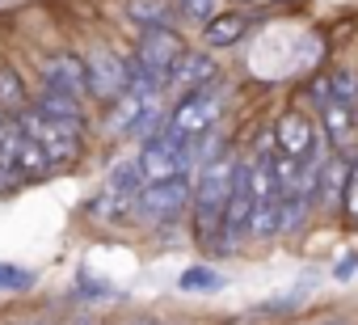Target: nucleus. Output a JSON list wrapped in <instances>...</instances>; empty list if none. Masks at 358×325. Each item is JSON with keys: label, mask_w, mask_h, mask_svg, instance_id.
Instances as JSON below:
<instances>
[{"label": "nucleus", "mask_w": 358, "mask_h": 325, "mask_svg": "<svg viewBox=\"0 0 358 325\" xmlns=\"http://www.w3.org/2000/svg\"><path fill=\"white\" fill-rule=\"evenodd\" d=\"M324 144V131H316V123L299 110H282L278 123H274V148L282 156H295V160H308L316 156V148Z\"/></svg>", "instance_id": "8"}, {"label": "nucleus", "mask_w": 358, "mask_h": 325, "mask_svg": "<svg viewBox=\"0 0 358 325\" xmlns=\"http://www.w3.org/2000/svg\"><path fill=\"white\" fill-rule=\"evenodd\" d=\"M38 76H43V89H59V93H72V97H89V68L72 51L43 55L38 60Z\"/></svg>", "instance_id": "9"}, {"label": "nucleus", "mask_w": 358, "mask_h": 325, "mask_svg": "<svg viewBox=\"0 0 358 325\" xmlns=\"http://www.w3.org/2000/svg\"><path fill=\"white\" fill-rule=\"evenodd\" d=\"M220 110H224V93L220 85L211 89H199V93H182L173 106H169V123L164 131L186 139V144H199L203 135H211L220 127Z\"/></svg>", "instance_id": "2"}, {"label": "nucleus", "mask_w": 358, "mask_h": 325, "mask_svg": "<svg viewBox=\"0 0 358 325\" xmlns=\"http://www.w3.org/2000/svg\"><path fill=\"white\" fill-rule=\"evenodd\" d=\"M38 283V275L34 270H26V266H17V262H0V291H30Z\"/></svg>", "instance_id": "19"}, {"label": "nucleus", "mask_w": 358, "mask_h": 325, "mask_svg": "<svg viewBox=\"0 0 358 325\" xmlns=\"http://www.w3.org/2000/svg\"><path fill=\"white\" fill-rule=\"evenodd\" d=\"M156 102H164V93H135V89H127V93L106 110V131H110V135H122V139H135V127L148 118V110H152Z\"/></svg>", "instance_id": "12"}, {"label": "nucleus", "mask_w": 358, "mask_h": 325, "mask_svg": "<svg viewBox=\"0 0 358 325\" xmlns=\"http://www.w3.org/2000/svg\"><path fill=\"white\" fill-rule=\"evenodd\" d=\"M228 287V275L215 270L211 262H190L182 275H177V291H186V296H215Z\"/></svg>", "instance_id": "15"}, {"label": "nucleus", "mask_w": 358, "mask_h": 325, "mask_svg": "<svg viewBox=\"0 0 358 325\" xmlns=\"http://www.w3.org/2000/svg\"><path fill=\"white\" fill-rule=\"evenodd\" d=\"M22 182H26L22 174H13V170H5V165H0V195H13Z\"/></svg>", "instance_id": "24"}, {"label": "nucleus", "mask_w": 358, "mask_h": 325, "mask_svg": "<svg viewBox=\"0 0 358 325\" xmlns=\"http://www.w3.org/2000/svg\"><path fill=\"white\" fill-rule=\"evenodd\" d=\"M85 68H89V97L93 102L114 106L127 93V55H114L106 47H93L85 55Z\"/></svg>", "instance_id": "6"}, {"label": "nucleus", "mask_w": 358, "mask_h": 325, "mask_svg": "<svg viewBox=\"0 0 358 325\" xmlns=\"http://www.w3.org/2000/svg\"><path fill=\"white\" fill-rule=\"evenodd\" d=\"M329 93H333L337 102H345V106L358 110V72H354V68H337V72L329 76Z\"/></svg>", "instance_id": "20"}, {"label": "nucleus", "mask_w": 358, "mask_h": 325, "mask_svg": "<svg viewBox=\"0 0 358 325\" xmlns=\"http://www.w3.org/2000/svg\"><path fill=\"white\" fill-rule=\"evenodd\" d=\"M34 325H51V321H34Z\"/></svg>", "instance_id": "26"}, {"label": "nucleus", "mask_w": 358, "mask_h": 325, "mask_svg": "<svg viewBox=\"0 0 358 325\" xmlns=\"http://www.w3.org/2000/svg\"><path fill=\"white\" fill-rule=\"evenodd\" d=\"M127 18L139 26V30H160V26H173V9L164 0H127Z\"/></svg>", "instance_id": "17"}, {"label": "nucleus", "mask_w": 358, "mask_h": 325, "mask_svg": "<svg viewBox=\"0 0 358 325\" xmlns=\"http://www.w3.org/2000/svg\"><path fill=\"white\" fill-rule=\"evenodd\" d=\"M354 270H358V245H354V249H345V258L333 266V279H337V283H350V275H354Z\"/></svg>", "instance_id": "23"}, {"label": "nucleus", "mask_w": 358, "mask_h": 325, "mask_svg": "<svg viewBox=\"0 0 358 325\" xmlns=\"http://www.w3.org/2000/svg\"><path fill=\"white\" fill-rule=\"evenodd\" d=\"M341 216L358 228V148L350 152V182H345V203H341Z\"/></svg>", "instance_id": "21"}, {"label": "nucleus", "mask_w": 358, "mask_h": 325, "mask_svg": "<svg viewBox=\"0 0 358 325\" xmlns=\"http://www.w3.org/2000/svg\"><path fill=\"white\" fill-rule=\"evenodd\" d=\"M220 85V64L211 51H186L177 60V68L169 72V93H199V89H211Z\"/></svg>", "instance_id": "10"}, {"label": "nucleus", "mask_w": 358, "mask_h": 325, "mask_svg": "<svg viewBox=\"0 0 358 325\" xmlns=\"http://www.w3.org/2000/svg\"><path fill=\"white\" fill-rule=\"evenodd\" d=\"M30 106L38 110V114H47L51 123H59V127H68V131H76V135H85L89 131V118H85V97H72V93H59V89H34V97H30Z\"/></svg>", "instance_id": "11"}, {"label": "nucleus", "mask_w": 358, "mask_h": 325, "mask_svg": "<svg viewBox=\"0 0 358 325\" xmlns=\"http://www.w3.org/2000/svg\"><path fill=\"white\" fill-rule=\"evenodd\" d=\"M245 34H249V18H245V13H215V18L203 26V43H207L211 51H228V47H236Z\"/></svg>", "instance_id": "14"}, {"label": "nucleus", "mask_w": 358, "mask_h": 325, "mask_svg": "<svg viewBox=\"0 0 358 325\" xmlns=\"http://www.w3.org/2000/svg\"><path fill=\"white\" fill-rule=\"evenodd\" d=\"M30 89H26V81H22V72L17 68H0V110L5 114H17V110H26L30 106Z\"/></svg>", "instance_id": "18"}, {"label": "nucleus", "mask_w": 358, "mask_h": 325, "mask_svg": "<svg viewBox=\"0 0 358 325\" xmlns=\"http://www.w3.org/2000/svg\"><path fill=\"white\" fill-rule=\"evenodd\" d=\"M122 325H164L160 317H131V321H122Z\"/></svg>", "instance_id": "25"}, {"label": "nucleus", "mask_w": 358, "mask_h": 325, "mask_svg": "<svg viewBox=\"0 0 358 325\" xmlns=\"http://www.w3.org/2000/svg\"><path fill=\"white\" fill-rule=\"evenodd\" d=\"M312 102L320 106V131H324L329 148L350 156V152L358 148V110L345 106V102H337V97L329 93V76L312 85Z\"/></svg>", "instance_id": "5"}, {"label": "nucleus", "mask_w": 358, "mask_h": 325, "mask_svg": "<svg viewBox=\"0 0 358 325\" xmlns=\"http://www.w3.org/2000/svg\"><path fill=\"white\" fill-rule=\"evenodd\" d=\"M345 182H350V156L345 152H329L324 165H320V178H316V207L337 216L341 203H345Z\"/></svg>", "instance_id": "13"}, {"label": "nucleus", "mask_w": 358, "mask_h": 325, "mask_svg": "<svg viewBox=\"0 0 358 325\" xmlns=\"http://www.w3.org/2000/svg\"><path fill=\"white\" fill-rule=\"evenodd\" d=\"M177 13L190 18V22H199V26H207L220 13V0H177Z\"/></svg>", "instance_id": "22"}, {"label": "nucleus", "mask_w": 358, "mask_h": 325, "mask_svg": "<svg viewBox=\"0 0 358 325\" xmlns=\"http://www.w3.org/2000/svg\"><path fill=\"white\" fill-rule=\"evenodd\" d=\"M190 203H194V174L169 178V182H152L135 199V220L131 224H148V228L177 224V220L190 212Z\"/></svg>", "instance_id": "3"}, {"label": "nucleus", "mask_w": 358, "mask_h": 325, "mask_svg": "<svg viewBox=\"0 0 358 325\" xmlns=\"http://www.w3.org/2000/svg\"><path fill=\"white\" fill-rule=\"evenodd\" d=\"M236 170H241V152H232L228 144L203 160L194 170V203H190V228L203 254H232L228 237H224V220H228V203H232V186H236Z\"/></svg>", "instance_id": "1"}, {"label": "nucleus", "mask_w": 358, "mask_h": 325, "mask_svg": "<svg viewBox=\"0 0 358 325\" xmlns=\"http://www.w3.org/2000/svg\"><path fill=\"white\" fill-rule=\"evenodd\" d=\"M190 47L182 43V34H177L173 26H160V30H139V43H135V55L164 81L169 89V72L177 68V60H182Z\"/></svg>", "instance_id": "7"}, {"label": "nucleus", "mask_w": 358, "mask_h": 325, "mask_svg": "<svg viewBox=\"0 0 358 325\" xmlns=\"http://www.w3.org/2000/svg\"><path fill=\"white\" fill-rule=\"evenodd\" d=\"M72 296L85 300V304H110V300H122V287H114L110 279H101V275L80 266L76 279H72Z\"/></svg>", "instance_id": "16"}, {"label": "nucleus", "mask_w": 358, "mask_h": 325, "mask_svg": "<svg viewBox=\"0 0 358 325\" xmlns=\"http://www.w3.org/2000/svg\"><path fill=\"white\" fill-rule=\"evenodd\" d=\"M13 118H17V127H22V131H26V135L47 152V160H51L55 170H68L72 160L80 156V139H85V135H76V131H68V127L51 123V118H47V114H38L34 106L17 110Z\"/></svg>", "instance_id": "4"}]
</instances>
